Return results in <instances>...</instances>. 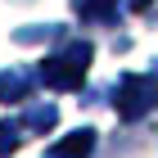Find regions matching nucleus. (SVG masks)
<instances>
[{
  "label": "nucleus",
  "instance_id": "nucleus-2",
  "mask_svg": "<svg viewBox=\"0 0 158 158\" xmlns=\"http://www.w3.org/2000/svg\"><path fill=\"white\" fill-rule=\"evenodd\" d=\"M154 104H158V77H149V73H127L118 81V90H113V109L127 122L145 118Z\"/></svg>",
  "mask_w": 158,
  "mask_h": 158
},
{
  "label": "nucleus",
  "instance_id": "nucleus-1",
  "mask_svg": "<svg viewBox=\"0 0 158 158\" xmlns=\"http://www.w3.org/2000/svg\"><path fill=\"white\" fill-rule=\"evenodd\" d=\"M90 59H95L90 41H68L59 54H50V59L41 63L36 77L50 86V90H77V86L86 81V73H90Z\"/></svg>",
  "mask_w": 158,
  "mask_h": 158
},
{
  "label": "nucleus",
  "instance_id": "nucleus-3",
  "mask_svg": "<svg viewBox=\"0 0 158 158\" xmlns=\"http://www.w3.org/2000/svg\"><path fill=\"white\" fill-rule=\"evenodd\" d=\"M90 149H95V131H90V127H81V131L54 140V145L45 149V158H90Z\"/></svg>",
  "mask_w": 158,
  "mask_h": 158
},
{
  "label": "nucleus",
  "instance_id": "nucleus-8",
  "mask_svg": "<svg viewBox=\"0 0 158 158\" xmlns=\"http://www.w3.org/2000/svg\"><path fill=\"white\" fill-rule=\"evenodd\" d=\"M131 5H135V9H149V5H154V0H131Z\"/></svg>",
  "mask_w": 158,
  "mask_h": 158
},
{
  "label": "nucleus",
  "instance_id": "nucleus-5",
  "mask_svg": "<svg viewBox=\"0 0 158 158\" xmlns=\"http://www.w3.org/2000/svg\"><path fill=\"white\" fill-rule=\"evenodd\" d=\"M77 14L90 23H113L118 18V0H77Z\"/></svg>",
  "mask_w": 158,
  "mask_h": 158
},
{
  "label": "nucleus",
  "instance_id": "nucleus-6",
  "mask_svg": "<svg viewBox=\"0 0 158 158\" xmlns=\"http://www.w3.org/2000/svg\"><path fill=\"white\" fill-rule=\"evenodd\" d=\"M54 118H59V109H54V104H32V109L23 113L27 131H45V127H54Z\"/></svg>",
  "mask_w": 158,
  "mask_h": 158
},
{
  "label": "nucleus",
  "instance_id": "nucleus-7",
  "mask_svg": "<svg viewBox=\"0 0 158 158\" xmlns=\"http://www.w3.org/2000/svg\"><path fill=\"white\" fill-rule=\"evenodd\" d=\"M23 135H27V122H0V154H14V149L23 145Z\"/></svg>",
  "mask_w": 158,
  "mask_h": 158
},
{
  "label": "nucleus",
  "instance_id": "nucleus-4",
  "mask_svg": "<svg viewBox=\"0 0 158 158\" xmlns=\"http://www.w3.org/2000/svg\"><path fill=\"white\" fill-rule=\"evenodd\" d=\"M41 77L36 73H23V68H14V73H0V99H5V104H18V99H27V90H32V86H36Z\"/></svg>",
  "mask_w": 158,
  "mask_h": 158
}]
</instances>
